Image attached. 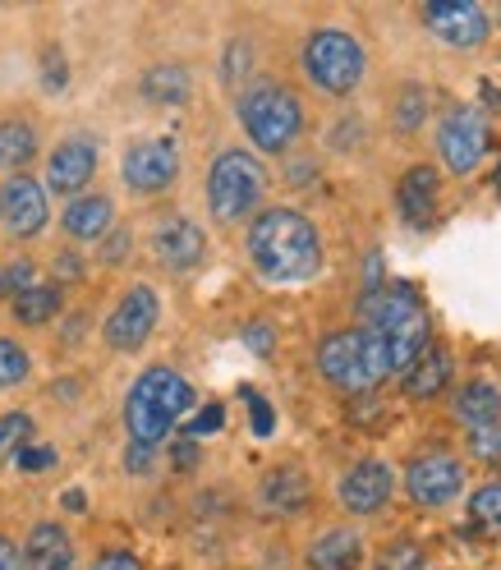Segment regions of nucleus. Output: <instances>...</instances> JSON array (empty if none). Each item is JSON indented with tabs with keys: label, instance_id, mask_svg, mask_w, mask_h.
Here are the masks:
<instances>
[{
	"label": "nucleus",
	"instance_id": "obj_1",
	"mask_svg": "<svg viewBox=\"0 0 501 570\" xmlns=\"http://www.w3.org/2000/svg\"><path fill=\"white\" fill-rule=\"evenodd\" d=\"M244 254L254 276L267 285H308L327 267L317 222L291 203H272L244 226Z\"/></svg>",
	"mask_w": 501,
	"mask_h": 570
},
{
	"label": "nucleus",
	"instance_id": "obj_2",
	"mask_svg": "<svg viewBox=\"0 0 501 570\" xmlns=\"http://www.w3.org/2000/svg\"><path fill=\"white\" fill-rule=\"evenodd\" d=\"M360 327H369L373 341L382 345V360H386L391 377H401L419 354L438 341L428 299L410 281H377L373 291L360 299Z\"/></svg>",
	"mask_w": 501,
	"mask_h": 570
},
{
	"label": "nucleus",
	"instance_id": "obj_3",
	"mask_svg": "<svg viewBox=\"0 0 501 570\" xmlns=\"http://www.w3.org/2000/svg\"><path fill=\"white\" fill-rule=\"evenodd\" d=\"M194 405H198L194 382L170 364H153V368H143L125 391V433H129L134 446L161 451L175 433V423H180Z\"/></svg>",
	"mask_w": 501,
	"mask_h": 570
},
{
	"label": "nucleus",
	"instance_id": "obj_4",
	"mask_svg": "<svg viewBox=\"0 0 501 570\" xmlns=\"http://www.w3.org/2000/svg\"><path fill=\"white\" fill-rule=\"evenodd\" d=\"M235 120L258 157H285L308 129L304 97L291 83L267 79V75L254 79L244 92H235Z\"/></svg>",
	"mask_w": 501,
	"mask_h": 570
},
{
	"label": "nucleus",
	"instance_id": "obj_5",
	"mask_svg": "<svg viewBox=\"0 0 501 570\" xmlns=\"http://www.w3.org/2000/svg\"><path fill=\"white\" fill-rule=\"evenodd\" d=\"M267 185H272V170L254 148H222L217 157H212L207 180H203L207 217L217 226H226V230L248 226L263 212Z\"/></svg>",
	"mask_w": 501,
	"mask_h": 570
},
{
	"label": "nucleus",
	"instance_id": "obj_6",
	"mask_svg": "<svg viewBox=\"0 0 501 570\" xmlns=\"http://www.w3.org/2000/svg\"><path fill=\"white\" fill-rule=\"evenodd\" d=\"M299 69L322 97L345 101L369 79V47L360 42V32H350L341 23H322L299 47Z\"/></svg>",
	"mask_w": 501,
	"mask_h": 570
},
{
	"label": "nucleus",
	"instance_id": "obj_7",
	"mask_svg": "<svg viewBox=\"0 0 501 570\" xmlns=\"http://www.w3.org/2000/svg\"><path fill=\"white\" fill-rule=\"evenodd\" d=\"M313 368L332 391H341V396H369V391H377L382 382H391L382 345L360 323L322 336L317 350H313Z\"/></svg>",
	"mask_w": 501,
	"mask_h": 570
},
{
	"label": "nucleus",
	"instance_id": "obj_8",
	"mask_svg": "<svg viewBox=\"0 0 501 570\" xmlns=\"http://www.w3.org/2000/svg\"><path fill=\"white\" fill-rule=\"evenodd\" d=\"M433 148L442 161L438 170H446L451 180H470L492 153V125L479 106L451 101V106H442V116L433 125Z\"/></svg>",
	"mask_w": 501,
	"mask_h": 570
},
{
	"label": "nucleus",
	"instance_id": "obj_9",
	"mask_svg": "<svg viewBox=\"0 0 501 570\" xmlns=\"http://www.w3.org/2000/svg\"><path fill=\"white\" fill-rule=\"evenodd\" d=\"M401 488L410 497V507L419 511H446L455 507L464 492H470V465L446 451V446H433V451H419L405 460L401 470Z\"/></svg>",
	"mask_w": 501,
	"mask_h": 570
},
{
	"label": "nucleus",
	"instance_id": "obj_10",
	"mask_svg": "<svg viewBox=\"0 0 501 570\" xmlns=\"http://www.w3.org/2000/svg\"><path fill=\"white\" fill-rule=\"evenodd\" d=\"M396 488H401V470L386 455H360L336 479V507L350 520H373L396 502Z\"/></svg>",
	"mask_w": 501,
	"mask_h": 570
},
{
	"label": "nucleus",
	"instance_id": "obj_11",
	"mask_svg": "<svg viewBox=\"0 0 501 570\" xmlns=\"http://www.w3.org/2000/svg\"><path fill=\"white\" fill-rule=\"evenodd\" d=\"M180 166H185V157H180V142L175 138H166V134L134 138L120 153V185L134 198H161L180 180Z\"/></svg>",
	"mask_w": 501,
	"mask_h": 570
},
{
	"label": "nucleus",
	"instance_id": "obj_12",
	"mask_svg": "<svg viewBox=\"0 0 501 570\" xmlns=\"http://www.w3.org/2000/svg\"><path fill=\"white\" fill-rule=\"evenodd\" d=\"M161 323V291L148 281H134L129 291L111 304V313H106V323H101V341L106 350H116V354H138L143 345L153 341Z\"/></svg>",
	"mask_w": 501,
	"mask_h": 570
},
{
	"label": "nucleus",
	"instance_id": "obj_13",
	"mask_svg": "<svg viewBox=\"0 0 501 570\" xmlns=\"http://www.w3.org/2000/svg\"><path fill=\"white\" fill-rule=\"evenodd\" d=\"M414 14L428 28V38L446 51L470 56L492 42V19H488V6H479V0H433V6H419Z\"/></svg>",
	"mask_w": 501,
	"mask_h": 570
},
{
	"label": "nucleus",
	"instance_id": "obj_14",
	"mask_svg": "<svg viewBox=\"0 0 501 570\" xmlns=\"http://www.w3.org/2000/svg\"><path fill=\"white\" fill-rule=\"evenodd\" d=\"M97 166H101V148L92 134H65L56 148L47 153V170H42V189L56 198H79L92 189L97 180Z\"/></svg>",
	"mask_w": 501,
	"mask_h": 570
},
{
	"label": "nucleus",
	"instance_id": "obj_15",
	"mask_svg": "<svg viewBox=\"0 0 501 570\" xmlns=\"http://www.w3.org/2000/svg\"><path fill=\"white\" fill-rule=\"evenodd\" d=\"M313 474L299 465V460H281V465L263 470L258 474V488H254V507L258 515L267 520H299L313 511Z\"/></svg>",
	"mask_w": 501,
	"mask_h": 570
},
{
	"label": "nucleus",
	"instance_id": "obj_16",
	"mask_svg": "<svg viewBox=\"0 0 501 570\" xmlns=\"http://www.w3.org/2000/svg\"><path fill=\"white\" fill-rule=\"evenodd\" d=\"M51 226V194L42 189L38 175H10L6 185H0V230L10 239L28 244L38 239L42 230Z\"/></svg>",
	"mask_w": 501,
	"mask_h": 570
},
{
	"label": "nucleus",
	"instance_id": "obj_17",
	"mask_svg": "<svg viewBox=\"0 0 501 570\" xmlns=\"http://www.w3.org/2000/svg\"><path fill=\"white\" fill-rule=\"evenodd\" d=\"M207 254H212L207 230L194 217H185V212H170V217H161L153 226V258H157L161 272L189 276V272H198L207 263Z\"/></svg>",
	"mask_w": 501,
	"mask_h": 570
},
{
	"label": "nucleus",
	"instance_id": "obj_18",
	"mask_svg": "<svg viewBox=\"0 0 501 570\" xmlns=\"http://www.w3.org/2000/svg\"><path fill=\"white\" fill-rule=\"evenodd\" d=\"M396 382H401V396H405L410 405L442 401L446 391L455 386V350H451L446 341H433Z\"/></svg>",
	"mask_w": 501,
	"mask_h": 570
},
{
	"label": "nucleus",
	"instance_id": "obj_19",
	"mask_svg": "<svg viewBox=\"0 0 501 570\" xmlns=\"http://www.w3.org/2000/svg\"><path fill=\"white\" fill-rule=\"evenodd\" d=\"M396 212L414 230L438 226V217H442V170L433 161H414L396 180Z\"/></svg>",
	"mask_w": 501,
	"mask_h": 570
},
{
	"label": "nucleus",
	"instance_id": "obj_20",
	"mask_svg": "<svg viewBox=\"0 0 501 570\" xmlns=\"http://www.w3.org/2000/svg\"><path fill=\"white\" fill-rule=\"evenodd\" d=\"M369 539L354 524H327L304 543V570H364Z\"/></svg>",
	"mask_w": 501,
	"mask_h": 570
},
{
	"label": "nucleus",
	"instance_id": "obj_21",
	"mask_svg": "<svg viewBox=\"0 0 501 570\" xmlns=\"http://www.w3.org/2000/svg\"><path fill=\"white\" fill-rule=\"evenodd\" d=\"M446 410H451V423H460L464 433H474V428H492L501 423V382L488 377V373H474L464 377L446 391Z\"/></svg>",
	"mask_w": 501,
	"mask_h": 570
},
{
	"label": "nucleus",
	"instance_id": "obj_22",
	"mask_svg": "<svg viewBox=\"0 0 501 570\" xmlns=\"http://www.w3.org/2000/svg\"><path fill=\"white\" fill-rule=\"evenodd\" d=\"M111 226H116V198L97 194V189L69 198L65 212H60V230L75 244H101L106 235H111Z\"/></svg>",
	"mask_w": 501,
	"mask_h": 570
},
{
	"label": "nucleus",
	"instance_id": "obj_23",
	"mask_svg": "<svg viewBox=\"0 0 501 570\" xmlns=\"http://www.w3.org/2000/svg\"><path fill=\"white\" fill-rule=\"evenodd\" d=\"M19 552H23V570H79L75 539H69L60 520H38L19 543Z\"/></svg>",
	"mask_w": 501,
	"mask_h": 570
},
{
	"label": "nucleus",
	"instance_id": "obj_24",
	"mask_svg": "<svg viewBox=\"0 0 501 570\" xmlns=\"http://www.w3.org/2000/svg\"><path fill=\"white\" fill-rule=\"evenodd\" d=\"M138 97L148 106H161V111H180V106H189V97H194V69L180 60H157V65L143 69Z\"/></svg>",
	"mask_w": 501,
	"mask_h": 570
},
{
	"label": "nucleus",
	"instance_id": "obj_25",
	"mask_svg": "<svg viewBox=\"0 0 501 570\" xmlns=\"http://www.w3.org/2000/svg\"><path fill=\"white\" fill-rule=\"evenodd\" d=\"M386 120L401 138H414L423 134V125L433 120V88L419 83V79H405L396 92H391V106H386Z\"/></svg>",
	"mask_w": 501,
	"mask_h": 570
},
{
	"label": "nucleus",
	"instance_id": "obj_26",
	"mask_svg": "<svg viewBox=\"0 0 501 570\" xmlns=\"http://www.w3.org/2000/svg\"><path fill=\"white\" fill-rule=\"evenodd\" d=\"M42 153V134L23 116H6L0 120V170L6 175H23Z\"/></svg>",
	"mask_w": 501,
	"mask_h": 570
},
{
	"label": "nucleus",
	"instance_id": "obj_27",
	"mask_svg": "<svg viewBox=\"0 0 501 570\" xmlns=\"http://www.w3.org/2000/svg\"><path fill=\"white\" fill-rule=\"evenodd\" d=\"M10 313H14L19 327H51L56 317L65 313V291L56 281H38V285H28V291L10 304Z\"/></svg>",
	"mask_w": 501,
	"mask_h": 570
},
{
	"label": "nucleus",
	"instance_id": "obj_28",
	"mask_svg": "<svg viewBox=\"0 0 501 570\" xmlns=\"http://www.w3.org/2000/svg\"><path fill=\"white\" fill-rule=\"evenodd\" d=\"M254 65H258V51L248 38H230L226 51H222V69H217V79L226 92H244L248 83H254Z\"/></svg>",
	"mask_w": 501,
	"mask_h": 570
},
{
	"label": "nucleus",
	"instance_id": "obj_29",
	"mask_svg": "<svg viewBox=\"0 0 501 570\" xmlns=\"http://www.w3.org/2000/svg\"><path fill=\"white\" fill-rule=\"evenodd\" d=\"M364 570H428V548H423L419 539H410V533H401V539L382 543V548L364 561Z\"/></svg>",
	"mask_w": 501,
	"mask_h": 570
},
{
	"label": "nucleus",
	"instance_id": "obj_30",
	"mask_svg": "<svg viewBox=\"0 0 501 570\" xmlns=\"http://www.w3.org/2000/svg\"><path fill=\"white\" fill-rule=\"evenodd\" d=\"M464 515H470L479 529L501 533V479H488V483L464 492Z\"/></svg>",
	"mask_w": 501,
	"mask_h": 570
},
{
	"label": "nucleus",
	"instance_id": "obj_31",
	"mask_svg": "<svg viewBox=\"0 0 501 570\" xmlns=\"http://www.w3.org/2000/svg\"><path fill=\"white\" fill-rule=\"evenodd\" d=\"M38 438V423H32L28 410H6L0 414V465H10V460Z\"/></svg>",
	"mask_w": 501,
	"mask_h": 570
},
{
	"label": "nucleus",
	"instance_id": "obj_32",
	"mask_svg": "<svg viewBox=\"0 0 501 570\" xmlns=\"http://www.w3.org/2000/svg\"><path fill=\"white\" fill-rule=\"evenodd\" d=\"M28 377H32V354L14 336H0V391H14Z\"/></svg>",
	"mask_w": 501,
	"mask_h": 570
},
{
	"label": "nucleus",
	"instance_id": "obj_33",
	"mask_svg": "<svg viewBox=\"0 0 501 570\" xmlns=\"http://www.w3.org/2000/svg\"><path fill=\"white\" fill-rule=\"evenodd\" d=\"M28 285H38V263H32L28 254H19V258H10V263H0V299H19Z\"/></svg>",
	"mask_w": 501,
	"mask_h": 570
},
{
	"label": "nucleus",
	"instance_id": "obj_34",
	"mask_svg": "<svg viewBox=\"0 0 501 570\" xmlns=\"http://www.w3.org/2000/svg\"><path fill=\"white\" fill-rule=\"evenodd\" d=\"M129 258H134V230H129L125 222H116L111 235L97 244V263H101V267H125Z\"/></svg>",
	"mask_w": 501,
	"mask_h": 570
},
{
	"label": "nucleus",
	"instance_id": "obj_35",
	"mask_svg": "<svg viewBox=\"0 0 501 570\" xmlns=\"http://www.w3.org/2000/svg\"><path fill=\"white\" fill-rule=\"evenodd\" d=\"M464 451H470L474 460H483V465H501V423L464 433Z\"/></svg>",
	"mask_w": 501,
	"mask_h": 570
},
{
	"label": "nucleus",
	"instance_id": "obj_36",
	"mask_svg": "<svg viewBox=\"0 0 501 570\" xmlns=\"http://www.w3.org/2000/svg\"><path fill=\"white\" fill-rule=\"evenodd\" d=\"M88 570H148V566H143V557L134 548H101Z\"/></svg>",
	"mask_w": 501,
	"mask_h": 570
},
{
	"label": "nucleus",
	"instance_id": "obj_37",
	"mask_svg": "<svg viewBox=\"0 0 501 570\" xmlns=\"http://www.w3.org/2000/svg\"><path fill=\"white\" fill-rule=\"evenodd\" d=\"M51 272H56L51 281L65 291V281H84V276H88V263H84V254H75V248H60L56 263H51Z\"/></svg>",
	"mask_w": 501,
	"mask_h": 570
},
{
	"label": "nucleus",
	"instance_id": "obj_38",
	"mask_svg": "<svg viewBox=\"0 0 501 570\" xmlns=\"http://www.w3.org/2000/svg\"><path fill=\"white\" fill-rule=\"evenodd\" d=\"M226 423V410L222 405H207L198 419H189V428H185V438H207V433H217V428Z\"/></svg>",
	"mask_w": 501,
	"mask_h": 570
},
{
	"label": "nucleus",
	"instance_id": "obj_39",
	"mask_svg": "<svg viewBox=\"0 0 501 570\" xmlns=\"http://www.w3.org/2000/svg\"><path fill=\"white\" fill-rule=\"evenodd\" d=\"M42 79H47V88H51V92H60V88L69 83V69H65V56H60L56 47H47V69H42Z\"/></svg>",
	"mask_w": 501,
	"mask_h": 570
},
{
	"label": "nucleus",
	"instance_id": "obj_40",
	"mask_svg": "<svg viewBox=\"0 0 501 570\" xmlns=\"http://www.w3.org/2000/svg\"><path fill=\"white\" fill-rule=\"evenodd\" d=\"M153 465H157V451H148V446H134V442L125 446V470H129V474H138V479H143V474H148Z\"/></svg>",
	"mask_w": 501,
	"mask_h": 570
},
{
	"label": "nucleus",
	"instance_id": "obj_41",
	"mask_svg": "<svg viewBox=\"0 0 501 570\" xmlns=\"http://www.w3.org/2000/svg\"><path fill=\"white\" fill-rule=\"evenodd\" d=\"M14 460H19L23 470H47V465H56V451H51V446H32V442H28Z\"/></svg>",
	"mask_w": 501,
	"mask_h": 570
},
{
	"label": "nucleus",
	"instance_id": "obj_42",
	"mask_svg": "<svg viewBox=\"0 0 501 570\" xmlns=\"http://www.w3.org/2000/svg\"><path fill=\"white\" fill-rule=\"evenodd\" d=\"M0 570H23V552L10 533H0Z\"/></svg>",
	"mask_w": 501,
	"mask_h": 570
},
{
	"label": "nucleus",
	"instance_id": "obj_43",
	"mask_svg": "<svg viewBox=\"0 0 501 570\" xmlns=\"http://www.w3.org/2000/svg\"><path fill=\"white\" fill-rule=\"evenodd\" d=\"M479 92H483V101H488L483 111H488V116H501V88H492V83H479Z\"/></svg>",
	"mask_w": 501,
	"mask_h": 570
},
{
	"label": "nucleus",
	"instance_id": "obj_44",
	"mask_svg": "<svg viewBox=\"0 0 501 570\" xmlns=\"http://www.w3.org/2000/svg\"><path fill=\"white\" fill-rule=\"evenodd\" d=\"M84 327H88V317H84V313H75V317H69V332H65V341H69V345L84 341Z\"/></svg>",
	"mask_w": 501,
	"mask_h": 570
},
{
	"label": "nucleus",
	"instance_id": "obj_45",
	"mask_svg": "<svg viewBox=\"0 0 501 570\" xmlns=\"http://www.w3.org/2000/svg\"><path fill=\"white\" fill-rule=\"evenodd\" d=\"M254 423H258V433H267V428H272V410L263 401H254Z\"/></svg>",
	"mask_w": 501,
	"mask_h": 570
},
{
	"label": "nucleus",
	"instance_id": "obj_46",
	"mask_svg": "<svg viewBox=\"0 0 501 570\" xmlns=\"http://www.w3.org/2000/svg\"><path fill=\"white\" fill-rule=\"evenodd\" d=\"M299 175H317V161H304V166L295 161V166H291V185H299Z\"/></svg>",
	"mask_w": 501,
	"mask_h": 570
},
{
	"label": "nucleus",
	"instance_id": "obj_47",
	"mask_svg": "<svg viewBox=\"0 0 501 570\" xmlns=\"http://www.w3.org/2000/svg\"><path fill=\"white\" fill-rule=\"evenodd\" d=\"M492 194L501 198V161H497V170H492Z\"/></svg>",
	"mask_w": 501,
	"mask_h": 570
},
{
	"label": "nucleus",
	"instance_id": "obj_48",
	"mask_svg": "<svg viewBox=\"0 0 501 570\" xmlns=\"http://www.w3.org/2000/svg\"><path fill=\"white\" fill-rule=\"evenodd\" d=\"M488 19H492V28H501V6H492V10H488Z\"/></svg>",
	"mask_w": 501,
	"mask_h": 570
}]
</instances>
